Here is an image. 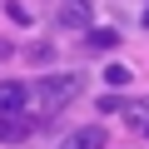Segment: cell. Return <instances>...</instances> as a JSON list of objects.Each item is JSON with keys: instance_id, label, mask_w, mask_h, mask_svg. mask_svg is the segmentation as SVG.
Returning a JSON list of instances; mask_svg holds the SVG:
<instances>
[{"instance_id": "1", "label": "cell", "mask_w": 149, "mask_h": 149, "mask_svg": "<svg viewBox=\"0 0 149 149\" xmlns=\"http://www.w3.org/2000/svg\"><path fill=\"white\" fill-rule=\"evenodd\" d=\"M80 74L74 70H65V74H40V80L30 85V104L40 109V114H55V109H65L74 95H80Z\"/></svg>"}, {"instance_id": "2", "label": "cell", "mask_w": 149, "mask_h": 149, "mask_svg": "<svg viewBox=\"0 0 149 149\" xmlns=\"http://www.w3.org/2000/svg\"><path fill=\"white\" fill-rule=\"evenodd\" d=\"M60 25L65 30H90L95 25V5H90V0H65V5H60Z\"/></svg>"}, {"instance_id": "3", "label": "cell", "mask_w": 149, "mask_h": 149, "mask_svg": "<svg viewBox=\"0 0 149 149\" xmlns=\"http://www.w3.org/2000/svg\"><path fill=\"white\" fill-rule=\"evenodd\" d=\"M104 144H109L104 124H85V129H74V134L60 139V149H104Z\"/></svg>"}, {"instance_id": "4", "label": "cell", "mask_w": 149, "mask_h": 149, "mask_svg": "<svg viewBox=\"0 0 149 149\" xmlns=\"http://www.w3.org/2000/svg\"><path fill=\"white\" fill-rule=\"evenodd\" d=\"M30 104V90L15 85V80H0V114H25Z\"/></svg>"}, {"instance_id": "5", "label": "cell", "mask_w": 149, "mask_h": 149, "mask_svg": "<svg viewBox=\"0 0 149 149\" xmlns=\"http://www.w3.org/2000/svg\"><path fill=\"white\" fill-rule=\"evenodd\" d=\"M30 134V119L25 114H0V144H15Z\"/></svg>"}, {"instance_id": "6", "label": "cell", "mask_w": 149, "mask_h": 149, "mask_svg": "<svg viewBox=\"0 0 149 149\" xmlns=\"http://www.w3.org/2000/svg\"><path fill=\"white\" fill-rule=\"evenodd\" d=\"M85 45H90V50H114V45H119V30H109V25H90Z\"/></svg>"}, {"instance_id": "7", "label": "cell", "mask_w": 149, "mask_h": 149, "mask_svg": "<svg viewBox=\"0 0 149 149\" xmlns=\"http://www.w3.org/2000/svg\"><path fill=\"white\" fill-rule=\"evenodd\" d=\"M129 80H134V74H129L124 65H109V70H104V85H109V90H124Z\"/></svg>"}, {"instance_id": "8", "label": "cell", "mask_w": 149, "mask_h": 149, "mask_svg": "<svg viewBox=\"0 0 149 149\" xmlns=\"http://www.w3.org/2000/svg\"><path fill=\"white\" fill-rule=\"evenodd\" d=\"M5 10H10V20H15V25H30V10L20 5V0H5Z\"/></svg>"}, {"instance_id": "9", "label": "cell", "mask_w": 149, "mask_h": 149, "mask_svg": "<svg viewBox=\"0 0 149 149\" xmlns=\"http://www.w3.org/2000/svg\"><path fill=\"white\" fill-rule=\"evenodd\" d=\"M144 25H149V10H144Z\"/></svg>"}, {"instance_id": "10", "label": "cell", "mask_w": 149, "mask_h": 149, "mask_svg": "<svg viewBox=\"0 0 149 149\" xmlns=\"http://www.w3.org/2000/svg\"><path fill=\"white\" fill-rule=\"evenodd\" d=\"M144 134H149V124H144Z\"/></svg>"}]
</instances>
